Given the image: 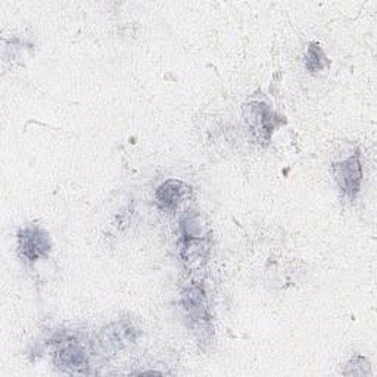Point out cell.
Instances as JSON below:
<instances>
[{
	"mask_svg": "<svg viewBox=\"0 0 377 377\" xmlns=\"http://www.w3.org/2000/svg\"><path fill=\"white\" fill-rule=\"evenodd\" d=\"M18 243L21 255L31 262L46 257L50 250L49 236L37 227L21 230L18 236Z\"/></svg>",
	"mask_w": 377,
	"mask_h": 377,
	"instance_id": "6da1fadb",
	"label": "cell"
},
{
	"mask_svg": "<svg viewBox=\"0 0 377 377\" xmlns=\"http://www.w3.org/2000/svg\"><path fill=\"white\" fill-rule=\"evenodd\" d=\"M57 362L69 371H76L86 366V357L77 345L69 343L59 349V353L57 354Z\"/></svg>",
	"mask_w": 377,
	"mask_h": 377,
	"instance_id": "277c9868",
	"label": "cell"
},
{
	"mask_svg": "<svg viewBox=\"0 0 377 377\" xmlns=\"http://www.w3.org/2000/svg\"><path fill=\"white\" fill-rule=\"evenodd\" d=\"M306 68L310 69L311 73L320 71V69H323L326 65V57L325 53L321 52L318 45H311L308 49V53H306V61H305Z\"/></svg>",
	"mask_w": 377,
	"mask_h": 377,
	"instance_id": "8992f818",
	"label": "cell"
},
{
	"mask_svg": "<svg viewBox=\"0 0 377 377\" xmlns=\"http://www.w3.org/2000/svg\"><path fill=\"white\" fill-rule=\"evenodd\" d=\"M334 177L342 192L354 198L360 190L362 180V169L358 157H351L342 162L334 164Z\"/></svg>",
	"mask_w": 377,
	"mask_h": 377,
	"instance_id": "7a4b0ae2",
	"label": "cell"
},
{
	"mask_svg": "<svg viewBox=\"0 0 377 377\" xmlns=\"http://www.w3.org/2000/svg\"><path fill=\"white\" fill-rule=\"evenodd\" d=\"M185 189L186 187L181 181L176 180L165 181L157 192V201L164 209H174L178 205L180 199L183 198Z\"/></svg>",
	"mask_w": 377,
	"mask_h": 377,
	"instance_id": "3957f363",
	"label": "cell"
},
{
	"mask_svg": "<svg viewBox=\"0 0 377 377\" xmlns=\"http://www.w3.org/2000/svg\"><path fill=\"white\" fill-rule=\"evenodd\" d=\"M271 118V113L270 111L265 108V105H255L252 106L250 105L249 108V115H248V121L249 124L252 125L254 131H258V133H267V136L271 133L270 130V120Z\"/></svg>",
	"mask_w": 377,
	"mask_h": 377,
	"instance_id": "5b68a950",
	"label": "cell"
}]
</instances>
